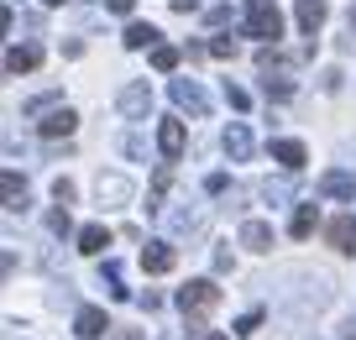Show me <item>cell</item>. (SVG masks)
<instances>
[{
  "label": "cell",
  "instance_id": "obj_1",
  "mask_svg": "<svg viewBox=\"0 0 356 340\" xmlns=\"http://www.w3.org/2000/svg\"><path fill=\"white\" fill-rule=\"evenodd\" d=\"M241 32L257 37V42H273V47H278V37H283V11L273 6V0H252V6H246V16H241Z\"/></svg>",
  "mask_w": 356,
  "mask_h": 340
},
{
  "label": "cell",
  "instance_id": "obj_2",
  "mask_svg": "<svg viewBox=\"0 0 356 340\" xmlns=\"http://www.w3.org/2000/svg\"><path fill=\"white\" fill-rule=\"evenodd\" d=\"M178 309L189 319H204L210 309H220V283L215 277H194L189 288H178Z\"/></svg>",
  "mask_w": 356,
  "mask_h": 340
},
{
  "label": "cell",
  "instance_id": "obj_3",
  "mask_svg": "<svg viewBox=\"0 0 356 340\" xmlns=\"http://www.w3.org/2000/svg\"><path fill=\"white\" fill-rule=\"evenodd\" d=\"M184 147H189V126L178 121V115H168V121L157 126V152H163L168 163H178V157H184Z\"/></svg>",
  "mask_w": 356,
  "mask_h": 340
},
{
  "label": "cell",
  "instance_id": "obj_4",
  "mask_svg": "<svg viewBox=\"0 0 356 340\" xmlns=\"http://www.w3.org/2000/svg\"><path fill=\"white\" fill-rule=\"evenodd\" d=\"M325 241H330L341 257H356V215H335V220H325Z\"/></svg>",
  "mask_w": 356,
  "mask_h": 340
},
{
  "label": "cell",
  "instance_id": "obj_5",
  "mask_svg": "<svg viewBox=\"0 0 356 340\" xmlns=\"http://www.w3.org/2000/svg\"><path fill=\"white\" fill-rule=\"evenodd\" d=\"M168 95H173L178 110H189V115H204V110H210V99H204V89L194 84V79H173V84H168Z\"/></svg>",
  "mask_w": 356,
  "mask_h": 340
},
{
  "label": "cell",
  "instance_id": "obj_6",
  "mask_svg": "<svg viewBox=\"0 0 356 340\" xmlns=\"http://www.w3.org/2000/svg\"><path fill=\"white\" fill-rule=\"evenodd\" d=\"M111 319H105V309H95V304H84V309H79V314H74V335L79 340H100V335H111Z\"/></svg>",
  "mask_w": 356,
  "mask_h": 340
},
{
  "label": "cell",
  "instance_id": "obj_7",
  "mask_svg": "<svg viewBox=\"0 0 356 340\" xmlns=\"http://www.w3.org/2000/svg\"><path fill=\"white\" fill-rule=\"evenodd\" d=\"M115 105H121V115H131V121H147V110H152V89H147V84H126Z\"/></svg>",
  "mask_w": 356,
  "mask_h": 340
},
{
  "label": "cell",
  "instance_id": "obj_8",
  "mask_svg": "<svg viewBox=\"0 0 356 340\" xmlns=\"http://www.w3.org/2000/svg\"><path fill=\"white\" fill-rule=\"evenodd\" d=\"M178 267V252L168 241H147L142 246V273H173Z\"/></svg>",
  "mask_w": 356,
  "mask_h": 340
},
{
  "label": "cell",
  "instance_id": "obj_9",
  "mask_svg": "<svg viewBox=\"0 0 356 340\" xmlns=\"http://www.w3.org/2000/svg\"><path fill=\"white\" fill-rule=\"evenodd\" d=\"M220 142H225V157H231V163H246V157H252V131H246L241 121H231V126H225V136H220Z\"/></svg>",
  "mask_w": 356,
  "mask_h": 340
},
{
  "label": "cell",
  "instance_id": "obj_10",
  "mask_svg": "<svg viewBox=\"0 0 356 340\" xmlns=\"http://www.w3.org/2000/svg\"><path fill=\"white\" fill-rule=\"evenodd\" d=\"M320 194H330V199H356V173H346V168H330V173L320 178Z\"/></svg>",
  "mask_w": 356,
  "mask_h": 340
},
{
  "label": "cell",
  "instance_id": "obj_11",
  "mask_svg": "<svg viewBox=\"0 0 356 340\" xmlns=\"http://www.w3.org/2000/svg\"><path fill=\"white\" fill-rule=\"evenodd\" d=\"M273 157H278V163L289 168V173H299V168L309 163V147H304V142H293V136H283V142H273Z\"/></svg>",
  "mask_w": 356,
  "mask_h": 340
},
{
  "label": "cell",
  "instance_id": "obj_12",
  "mask_svg": "<svg viewBox=\"0 0 356 340\" xmlns=\"http://www.w3.org/2000/svg\"><path fill=\"white\" fill-rule=\"evenodd\" d=\"M241 246L246 252H273V225H267V220H246L241 225Z\"/></svg>",
  "mask_w": 356,
  "mask_h": 340
},
{
  "label": "cell",
  "instance_id": "obj_13",
  "mask_svg": "<svg viewBox=\"0 0 356 340\" xmlns=\"http://www.w3.org/2000/svg\"><path fill=\"white\" fill-rule=\"evenodd\" d=\"M325 16H330V6H325V0H299V26H304V37L320 32Z\"/></svg>",
  "mask_w": 356,
  "mask_h": 340
},
{
  "label": "cell",
  "instance_id": "obj_14",
  "mask_svg": "<svg viewBox=\"0 0 356 340\" xmlns=\"http://www.w3.org/2000/svg\"><path fill=\"white\" fill-rule=\"evenodd\" d=\"M111 199V204H126L131 199V178H121V173H100V204Z\"/></svg>",
  "mask_w": 356,
  "mask_h": 340
},
{
  "label": "cell",
  "instance_id": "obj_15",
  "mask_svg": "<svg viewBox=\"0 0 356 340\" xmlns=\"http://www.w3.org/2000/svg\"><path fill=\"white\" fill-rule=\"evenodd\" d=\"M74 126H79V115L63 105V110H53V115H47V121L37 126V131H42V136H74Z\"/></svg>",
  "mask_w": 356,
  "mask_h": 340
},
{
  "label": "cell",
  "instance_id": "obj_16",
  "mask_svg": "<svg viewBox=\"0 0 356 340\" xmlns=\"http://www.w3.org/2000/svg\"><path fill=\"white\" fill-rule=\"evenodd\" d=\"M157 37H163L157 26H147V22H131V26H126V37H121V42L131 47V53H142V47H157Z\"/></svg>",
  "mask_w": 356,
  "mask_h": 340
},
{
  "label": "cell",
  "instance_id": "obj_17",
  "mask_svg": "<svg viewBox=\"0 0 356 340\" xmlns=\"http://www.w3.org/2000/svg\"><path fill=\"white\" fill-rule=\"evenodd\" d=\"M314 225H320V209H314V204H299V209H293V225H289V231H293V241H309Z\"/></svg>",
  "mask_w": 356,
  "mask_h": 340
},
{
  "label": "cell",
  "instance_id": "obj_18",
  "mask_svg": "<svg viewBox=\"0 0 356 340\" xmlns=\"http://www.w3.org/2000/svg\"><path fill=\"white\" fill-rule=\"evenodd\" d=\"M105 246H111V231H105V225H84V231H79V252L84 257H100Z\"/></svg>",
  "mask_w": 356,
  "mask_h": 340
},
{
  "label": "cell",
  "instance_id": "obj_19",
  "mask_svg": "<svg viewBox=\"0 0 356 340\" xmlns=\"http://www.w3.org/2000/svg\"><path fill=\"white\" fill-rule=\"evenodd\" d=\"M37 63H42L37 47H11V53H6V74H32Z\"/></svg>",
  "mask_w": 356,
  "mask_h": 340
},
{
  "label": "cell",
  "instance_id": "obj_20",
  "mask_svg": "<svg viewBox=\"0 0 356 340\" xmlns=\"http://www.w3.org/2000/svg\"><path fill=\"white\" fill-rule=\"evenodd\" d=\"M6 209H11V215H22V209H26V184L11 173V168H6Z\"/></svg>",
  "mask_w": 356,
  "mask_h": 340
},
{
  "label": "cell",
  "instance_id": "obj_21",
  "mask_svg": "<svg viewBox=\"0 0 356 340\" xmlns=\"http://www.w3.org/2000/svg\"><path fill=\"white\" fill-rule=\"evenodd\" d=\"M147 53H152V68H157V74H173V68H178V47L157 42V47H147Z\"/></svg>",
  "mask_w": 356,
  "mask_h": 340
},
{
  "label": "cell",
  "instance_id": "obj_22",
  "mask_svg": "<svg viewBox=\"0 0 356 340\" xmlns=\"http://www.w3.org/2000/svg\"><path fill=\"white\" fill-rule=\"evenodd\" d=\"M53 199H58V204H74V199H79V188L68 184V178H53Z\"/></svg>",
  "mask_w": 356,
  "mask_h": 340
},
{
  "label": "cell",
  "instance_id": "obj_23",
  "mask_svg": "<svg viewBox=\"0 0 356 340\" xmlns=\"http://www.w3.org/2000/svg\"><path fill=\"white\" fill-rule=\"evenodd\" d=\"M47 225H53L58 236H68V231H74V220H68V204H58V209H53V220H47Z\"/></svg>",
  "mask_w": 356,
  "mask_h": 340
},
{
  "label": "cell",
  "instance_id": "obj_24",
  "mask_svg": "<svg viewBox=\"0 0 356 340\" xmlns=\"http://www.w3.org/2000/svg\"><path fill=\"white\" fill-rule=\"evenodd\" d=\"M225 99H231V110H246V105H252V95H246V89H236L231 79H225Z\"/></svg>",
  "mask_w": 356,
  "mask_h": 340
},
{
  "label": "cell",
  "instance_id": "obj_25",
  "mask_svg": "<svg viewBox=\"0 0 356 340\" xmlns=\"http://www.w3.org/2000/svg\"><path fill=\"white\" fill-rule=\"evenodd\" d=\"M210 53H215V58H236V42H231V37H215Z\"/></svg>",
  "mask_w": 356,
  "mask_h": 340
},
{
  "label": "cell",
  "instance_id": "obj_26",
  "mask_svg": "<svg viewBox=\"0 0 356 340\" xmlns=\"http://www.w3.org/2000/svg\"><path fill=\"white\" fill-rule=\"evenodd\" d=\"M257 325H262V314H246L241 325H236V335H257Z\"/></svg>",
  "mask_w": 356,
  "mask_h": 340
},
{
  "label": "cell",
  "instance_id": "obj_27",
  "mask_svg": "<svg viewBox=\"0 0 356 340\" xmlns=\"http://www.w3.org/2000/svg\"><path fill=\"white\" fill-rule=\"evenodd\" d=\"M105 340H147V330H111Z\"/></svg>",
  "mask_w": 356,
  "mask_h": 340
},
{
  "label": "cell",
  "instance_id": "obj_28",
  "mask_svg": "<svg viewBox=\"0 0 356 340\" xmlns=\"http://www.w3.org/2000/svg\"><path fill=\"white\" fill-rule=\"evenodd\" d=\"M131 6L136 0H105V11H115V16H131Z\"/></svg>",
  "mask_w": 356,
  "mask_h": 340
},
{
  "label": "cell",
  "instance_id": "obj_29",
  "mask_svg": "<svg viewBox=\"0 0 356 340\" xmlns=\"http://www.w3.org/2000/svg\"><path fill=\"white\" fill-rule=\"evenodd\" d=\"M168 6H173L178 16H189V11H200V0H168Z\"/></svg>",
  "mask_w": 356,
  "mask_h": 340
},
{
  "label": "cell",
  "instance_id": "obj_30",
  "mask_svg": "<svg viewBox=\"0 0 356 340\" xmlns=\"http://www.w3.org/2000/svg\"><path fill=\"white\" fill-rule=\"evenodd\" d=\"M351 37H356V6H351Z\"/></svg>",
  "mask_w": 356,
  "mask_h": 340
},
{
  "label": "cell",
  "instance_id": "obj_31",
  "mask_svg": "<svg viewBox=\"0 0 356 340\" xmlns=\"http://www.w3.org/2000/svg\"><path fill=\"white\" fill-rule=\"evenodd\" d=\"M42 6H68V0H42Z\"/></svg>",
  "mask_w": 356,
  "mask_h": 340
},
{
  "label": "cell",
  "instance_id": "obj_32",
  "mask_svg": "<svg viewBox=\"0 0 356 340\" xmlns=\"http://www.w3.org/2000/svg\"><path fill=\"white\" fill-rule=\"evenodd\" d=\"M204 340H225V335H204Z\"/></svg>",
  "mask_w": 356,
  "mask_h": 340
}]
</instances>
